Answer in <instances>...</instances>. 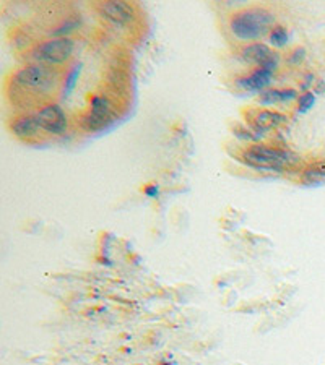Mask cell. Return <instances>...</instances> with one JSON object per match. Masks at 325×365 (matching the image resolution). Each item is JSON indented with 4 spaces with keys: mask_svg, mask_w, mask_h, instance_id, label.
<instances>
[{
    "mask_svg": "<svg viewBox=\"0 0 325 365\" xmlns=\"http://www.w3.org/2000/svg\"><path fill=\"white\" fill-rule=\"evenodd\" d=\"M56 73L52 72L51 67H46L43 63H33V66L23 67L15 73L14 81L16 85L29 90L38 91H49L56 85Z\"/></svg>",
    "mask_w": 325,
    "mask_h": 365,
    "instance_id": "obj_4",
    "label": "cell"
},
{
    "mask_svg": "<svg viewBox=\"0 0 325 365\" xmlns=\"http://www.w3.org/2000/svg\"><path fill=\"white\" fill-rule=\"evenodd\" d=\"M158 193H159V187L156 184H151V185L145 187V195L146 197L155 198V197H158Z\"/></svg>",
    "mask_w": 325,
    "mask_h": 365,
    "instance_id": "obj_19",
    "label": "cell"
},
{
    "mask_svg": "<svg viewBox=\"0 0 325 365\" xmlns=\"http://www.w3.org/2000/svg\"><path fill=\"white\" fill-rule=\"evenodd\" d=\"M304 57H306V51L303 49V47H296V49L289 54L288 63L289 66H299V63L304 61Z\"/></svg>",
    "mask_w": 325,
    "mask_h": 365,
    "instance_id": "obj_18",
    "label": "cell"
},
{
    "mask_svg": "<svg viewBox=\"0 0 325 365\" xmlns=\"http://www.w3.org/2000/svg\"><path fill=\"white\" fill-rule=\"evenodd\" d=\"M75 51V43L70 38H54L46 43H41L33 51L34 61L43 66H62L72 57Z\"/></svg>",
    "mask_w": 325,
    "mask_h": 365,
    "instance_id": "obj_3",
    "label": "cell"
},
{
    "mask_svg": "<svg viewBox=\"0 0 325 365\" xmlns=\"http://www.w3.org/2000/svg\"><path fill=\"white\" fill-rule=\"evenodd\" d=\"M241 57L244 58L247 63H254L257 68L269 70V72H275L280 63V54L279 52L271 51L267 44L264 43H252L246 46L241 51Z\"/></svg>",
    "mask_w": 325,
    "mask_h": 365,
    "instance_id": "obj_6",
    "label": "cell"
},
{
    "mask_svg": "<svg viewBox=\"0 0 325 365\" xmlns=\"http://www.w3.org/2000/svg\"><path fill=\"white\" fill-rule=\"evenodd\" d=\"M41 130L36 115H21L11 122V132L20 140H31L38 137Z\"/></svg>",
    "mask_w": 325,
    "mask_h": 365,
    "instance_id": "obj_11",
    "label": "cell"
},
{
    "mask_svg": "<svg viewBox=\"0 0 325 365\" xmlns=\"http://www.w3.org/2000/svg\"><path fill=\"white\" fill-rule=\"evenodd\" d=\"M81 25V20L79 16H72V19H67L62 25H59L56 29H52L51 34L54 38H69V34L75 31L76 28Z\"/></svg>",
    "mask_w": 325,
    "mask_h": 365,
    "instance_id": "obj_13",
    "label": "cell"
},
{
    "mask_svg": "<svg viewBox=\"0 0 325 365\" xmlns=\"http://www.w3.org/2000/svg\"><path fill=\"white\" fill-rule=\"evenodd\" d=\"M289 41L288 29L283 25H275L270 31V43L275 47H285Z\"/></svg>",
    "mask_w": 325,
    "mask_h": 365,
    "instance_id": "obj_16",
    "label": "cell"
},
{
    "mask_svg": "<svg viewBox=\"0 0 325 365\" xmlns=\"http://www.w3.org/2000/svg\"><path fill=\"white\" fill-rule=\"evenodd\" d=\"M275 26V15L269 9L249 7L236 11L229 19V29L241 41H257L270 34Z\"/></svg>",
    "mask_w": 325,
    "mask_h": 365,
    "instance_id": "obj_1",
    "label": "cell"
},
{
    "mask_svg": "<svg viewBox=\"0 0 325 365\" xmlns=\"http://www.w3.org/2000/svg\"><path fill=\"white\" fill-rule=\"evenodd\" d=\"M81 72V63H76V66L72 67L69 75L65 76V83H64V98H67L72 94V91L75 90L76 83H79V76Z\"/></svg>",
    "mask_w": 325,
    "mask_h": 365,
    "instance_id": "obj_15",
    "label": "cell"
},
{
    "mask_svg": "<svg viewBox=\"0 0 325 365\" xmlns=\"http://www.w3.org/2000/svg\"><path fill=\"white\" fill-rule=\"evenodd\" d=\"M99 14L103 19L117 26L130 25L135 20V9L132 4L124 2V0H108V2H101L98 5Z\"/></svg>",
    "mask_w": 325,
    "mask_h": 365,
    "instance_id": "obj_8",
    "label": "cell"
},
{
    "mask_svg": "<svg viewBox=\"0 0 325 365\" xmlns=\"http://www.w3.org/2000/svg\"><path fill=\"white\" fill-rule=\"evenodd\" d=\"M41 130L51 135H64L67 132V115L59 104H47L36 114Z\"/></svg>",
    "mask_w": 325,
    "mask_h": 365,
    "instance_id": "obj_7",
    "label": "cell"
},
{
    "mask_svg": "<svg viewBox=\"0 0 325 365\" xmlns=\"http://www.w3.org/2000/svg\"><path fill=\"white\" fill-rule=\"evenodd\" d=\"M286 119L288 117L285 114L276 113V110L264 109V110H257L256 115H254L252 125H254V130H257L260 133H267L270 130H274V128H279L281 123L286 122Z\"/></svg>",
    "mask_w": 325,
    "mask_h": 365,
    "instance_id": "obj_10",
    "label": "cell"
},
{
    "mask_svg": "<svg viewBox=\"0 0 325 365\" xmlns=\"http://www.w3.org/2000/svg\"><path fill=\"white\" fill-rule=\"evenodd\" d=\"M298 98V91L293 90V88H286V90H265L264 93H260L259 96V103L262 106H271L276 103H288L293 101V99Z\"/></svg>",
    "mask_w": 325,
    "mask_h": 365,
    "instance_id": "obj_12",
    "label": "cell"
},
{
    "mask_svg": "<svg viewBox=\"0 0 325 365\" xmlns=\"http://www.w3.org/2000/svg\"><path fill=\"white\" fill-rule=\"evenodd\" d=\"M242 161L254 169L276 170V173H281L288 164L298 163V156L286 150L271 148V146L265 145H252L244 151Z\"/></svg>",
    "mask_w": 325,
    "mask_h": 365,
    "instance_id": "obj_2",
    "label": "cell"
},
{
    "mask_svg": "<svg viewBox=\"0 0 325 365\" xmlns=\"http://www.w3.org/2000/svg\"><path fill=\"white\" fill-rule=\"evenodd\" d=\"M116 110L114 106L104 96H93L90 110L81 117V127L86 132H98L103 130L114 120Z\"/></svg>",
    "mask_w": 325,
    "mask_h": 365,
    "instance_id": "obj_5",
    "label": "cell"
},
{
    "mask_svg": "<svg viewBox=\"0 0 325 365\" xmlns=\"http://www.w3.org/2000/svg\"><path fill=\"white\" fill-rule=\"evenodd\" d=\"M233 133L242 141H249V143H259L260 140H262L264 133H260L257 130H254V128L249 127H244V125H236L233 127Z\"/></svg>",
    "mask_w": 325,
    "mask_h": 365,
    "instance_id": "obj_14",
    "label": "cell"
},
{
    "mask_svg": "<svg viewBox=\"0 0 325 365\" xmlns=\"http://www.w3.org/2000/svg\"><path fill=\"white\" fill-rule=\"evenodd\" d=\"M271 78H274V72H269V70L264 68H256L251 75L238 78V85L246 91L264 93L270 86Z\"/></svg>",
    "mask_w": 325,
    "mask_h": 365,
    "instance_id": "obj_9",
    "label": "cell"
},
{
    "mask_svg": "<svg viewBox=\"0 0 325 365\" xmlns=\"http://www.w3.org/2000/svg\"><path fill=\"white\" fill-rule=\"evenodd\" d=\"M314 104H316V94L312 91H306L298 98V113L299 114L309 113V110L314 108Z\"/></svg>",
    "mask_w": 325,
    "mask_h": 365,
    "instance_id": "obj_17",
    "label": "cell"
},
{
    "mask_svg": "<svg viewBox=\"0 0 325 365\" xmlns=\"http://www.w3.org/2000/svg\"><path fill=\"white\" fill-rule=\"evenodd\" d=\"M159 365H176V362H161Z\"/></svg>",
    "mask_w": 325,
    "mask_h": 365,
    "instance_id": "obj_20",
    "label": "cell"
}]
</instances>
